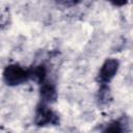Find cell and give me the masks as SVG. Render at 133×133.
Returning <instances> with one entry per match:
<instances>
[{"label":"cell","mask_w":133,"mask_h":133,"mask_svg":"<svg viewBox=\"0 0 133 133\" xmlns=\"http://www.w3.org/2000/svg\"><path fill=\"white\" fill-rule=\"evenodd\" d=\"M3 80L9 86H17L29 80L28 72L19 64H9L3 71Z\"/></svg>","instance_id":"1"},{"label":"cell","mask_w":133,"mask_h":133,"mask_svg":"<svg viewBox=\"0 0 133 133\" xmlns=\"http://www.w3.org/2000/svg\"><path fill=\"white\" fill-rule=\"evenodd\" d=\"M34 123L36 126L39 127H44L48 125H57L59 124V117L51 108H49L47 104L41 102L36 106Z\"/></svg>","instance_id":"2"},{"label":"cell","mask_w":133,"mask_h":133,"mask_svg":"<svg viewBox=\"0 0 133 133\" xmlns=\"http://www.w3.org/2000/svg\"><path fill=\"white\" fill-rule=\"evenodd\" d=\"M118 66H119V62L115 58H108L104 61L98 73V78H97L98 81L101 83V85H106L108 82H110L113 79V77L117 73Z\"/></svg>","instance_id":"3"},{"label":"cell","mask_w":133,"mask_h":133,"mask_svg":"<svg viewBox=\"0 0 133 133\" xmlns=\"http://www.w3.org/2000/svg\"><path fill=\"white\" fill-rule=\"evenodd\" d=\"M39 97H41V102L44 104L48 105L49 103L55 102L57 99V91L55 86L52 83L45 81L44 83L41 84Z\"/></svg>","instance_id":"4"},{"label":"cell","mask_w":133,"mask_h":133,"mask_svg":"<svg viewBox=\"0 0 133 133\" xmlns=\"http://www.w3.org/2000/svg\"><path fill=\"white\" fill-rule=\"evenodd\" d=\"M28 72V77L29 79L37 82L39 85L46 81V76H47V70L45 65H33L30 69L27 70Z\"/></svg>","instance_id":"5"},{"label":"cell","mask_w":133,"mask_h":133,"mask_svg":"<svg viewBox=\"0 0 133 133\" xmlns=\"http://www.w3.org/2000/svg\"><path fill=\"white\" fill-rule=\"evenodd\" d=\"M102 133H124V126L118 121H113L105 126Z\"/></svg>","instance_id":"6"},{"label":"cell","mask_w":133,"mask_h":133,"mask_svg":"<svg viewBox=\"0 0 133 133\" xmlns=\"http://www.w3.org/2000/svg\"><path fill=\"white\" fill-rule=\"evenodd\" d=\"M113 5H116V6H122V5H125L127 3V1H122V2H111Z\"/></svg>","instance_id":"7"}]
</instances>
